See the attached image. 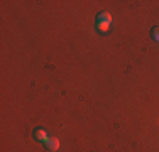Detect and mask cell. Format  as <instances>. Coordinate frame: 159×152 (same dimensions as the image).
Returning a JSON list of instances; mask_svg holds the SVG:
<instances>
[{
	"label": "cell",
	"instance_id": "obj_1",
	"mask_svg": "<svg viewBox=\"0 0 159 152\" xmlns=\"http://www.w3.org/2000/svg\"><path fill=\"white\" fill-rule=\"evenodd\" d=\"M44 145H46V149H48V150L56 152V150L59 149V140L56 139V137H49L46 142H44Z\"/></svg>",
	"mask_w": 159,
	"mask_h": 152
},
{
	"label": "cell",
	"instance_id": "obj_2",
	"mask_svg": "<svg viewBox=\"0 0 159 152\" xmlns=\"http://www.w3.org/2000/svg\"><path fill=\"white\" fill-rule=\"evenodd\" d=\"M34 137H36V140H39V142H46V140L49 139L48 134L43 130V128H36V130H34Z\"/></svg>",
	"mask_w": 159,
	"mask_h": 152
},
{
	"label": "cell",
	"instance_id": "obj_5",
	"mask_svg": "<svg viewBox=\"0 0 159 152\" xmlns=\"http://www.w3.org/2000/svg\"><path fill=\"white\" fill-rule=\"evenodd\" d=\"M151 36H152V39L156 41V42H159V25L152 27V30H151Z\"/></svg>",
	"mask_w": 159,
	"mask_h": 152
},
{
	"label": "cell",
	"instance_id": "obj_4",
	"mask_svg": "<svg viewBox=\"0 0 159 152\" xmlns=\"http://www.w3.org/2000/svg\"><path fill=\"white\" fill-rule=\"evenodd\" d=\"M97 29L100 30V32H107V30H108V24H107V22H97Z\"/></svg>",
	"mask_w": 159,
	"mask_h": 152
},
{
	"label": "cell",
	"instance_id": "obj_3",
	"mask_svg": "<svg viewBox=\"0 0 159 152\" xmlns=\"http://www.w3.org/2000/svg\"><path fill=\"white\" fill-rule=\"evenodd\" d=\"M110 20H112V15L108 12H100L97 15V22H107V24H110Z\"/></svg>",
	"mask_w": 159,
	"mask_h": 152
}]
</instances>
